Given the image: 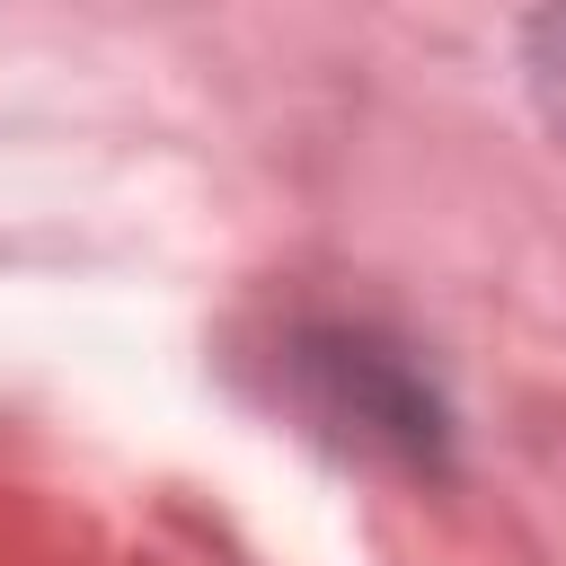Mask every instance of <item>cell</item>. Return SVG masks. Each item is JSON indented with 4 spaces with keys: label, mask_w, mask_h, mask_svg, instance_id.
Instances as JSON below:
<instances>
[{
    "label": "cell",
    "mask_w": 566,
    "mask_h": 566,
    "mask_svg": "<svg viewBox=\"0 0 566 566\" xmlns=\"http://www.w3.org/2000/svg\"><path fill=\"white\" fill-rule=\"evenodd\" d=\"M318 389H327V416H354L363 442H398V451H433L442 442V407L424 398V380L380 354L371 336H310L301 345Z\"/></svg>",
    "instance_id": "1"
}]
</instances>
